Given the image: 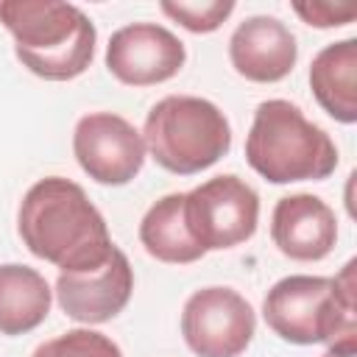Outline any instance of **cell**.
Returning a JSON list of instances; mask_svg holds the SVG:
<instances>
[{
  "instance_id": "19",
  "label": "cell",
  "mask_w": 357,
  "mask_h": 357,
  "mask_svg": "<svg viewBox=\"0 0 357 357\" xmlns=\"http://www.w3.org/2000/svg\"><path fill=\"white\" fill-rule=\"evenodd\" d=\"M321 357H357V332H349V335L332 340Z\"/></svg>"
},
{
  "instance_id": "3",
  "label": "cell",
  "mask_w": 357,
  "mask_h": 357,
  "mask_svg": "<svg viewBox=\"0 0 357 357\" xmlns=\"http://www.w3.org/2000/svg\"><path fill=\"white\" fill-rule=\"evenodd\" d=\"M245 162L271 184L321 181L337 167L332 137L282 98L262 100L245 137Z\"/></svg>"
},
{
  "instance_id": "5",
  "label": "cell",
  "mask_w": 357,
  "mask_h": 357,
  "mask_svg": "<svg viewBox=\"0 0 357 357\" xmlns=\"http://www.w3.org/2000/svg\"><path fill=\"white\" fill-rule=\"evenodd\" d=\"M142 142L167 173L195 176L229 153L231 126L206 98L167 95L151 106L142 126Z\"/></svg>"
},
{
  "instance_id": "1",
  "label": "cell",
  "mask_w": 357,
  "mask_h": 357,
  "mask_svg": "<svg viewBox=\"0 0 357 357\" xmlns=\"http://www.w3.org/2000/svg\"><path fill=\"white\" fill-rule=\"evenodd\" d=\"M17 231L25 248L56 265L59 273L98 268L117 248L100 209L81 184L64 176H45L22 195Z\"/></svg>"
},
{
  "instance_id": "9",
  "label": "cell",
  "mask_w": 357,
  "mask_h": 357,
  "mask_svg": "<svg viewBox=\"0 0 357 357\" xmlns=\"http://www.w3.org/2000/svg\"><path fill=\"white\" fill-rule=\"evenodd\" d=\"M184 61V42L156 22L123 25L106 45V67L126 86H153L170 81Z\"/></svg>"
},
{
  "instance_id": "4",
  "label": "cell",
  "mask_w": 357,
  "mask_h": 357,
  "mask_svg": "<svg viewBox=\"0 0 357 357\" xmlns=\"http://www.w3.org/2000/svg\"><path fill=\"white\" fill-rule=\"evenodd\" d=\"M354 259L337 276L293 273L279 279L262 301L265 324L287 343H332L357 332L354 321Z\"/></svg>"
},
{
  "instance_id": "13",
  "label": "cell",
  "mask_w": 357,
  "mask_h": 357,
  "mask_svg": "<svg viewBox=\"0 0 357 357\" xmlns=\"http://www.w3.org/2000/svg\"><path fill=\"white\" fill-rule=\"evenodd\" d=\"M310 86L318 106L337 123L357 120V39H340L315 53Z\"/></svg>"
},
{
  "instance_id": "8",
  "label": "cell",
  "mask_w": 357,
  "mask_h": 357,
  "mask_svg": "<svg viewBox=\"0 0 357 357\" xmlns=\"http://www.w3.org/2000/svg\"><path fill=\"white\" fill-rule=\"evenodd\" d=\"M73 153L81 170L109 187L128 184L145 165L142 134L114 112H89L75 123Z\"/></svg>"
},
{
  "instance_id": "18",
  "label": "cell",
  "mask_w": 357,
  "mask_h": 357,
  "mask_svg": "<svg viewBox=\"0 0 357 357\" xmlns=\"http://www.w3.org/2000/svg\"><path fill=\"white\" fill-rule=\"evenodd\" d=\"M293 11L312 28H337L357 17L354 6H335V3H293Z\"/></svg>"
},
{
  "instance_id": "17",
  "label": "cell",
  "mask_w": 357,
  "mask_h": 357,
  "mask_svg": "<svg viewBox=\"0 0 357 357\" xmlns=\"http://www.w3.org/2000/svg\"><path fill=\"white\" fill-rule=\"evenodd\" d=\"M162 11L192 33H212L229 20V14L234 11V3L231 0H204V3H187V0L167 3L165 0Z\"/></svg>"
},
{
  "instance_id": "6",
  "label": "cell",
  "mask_w": 357,
  "mask_h": 357,
  "mask_svg": "<svg viewBox=\"0 0 357 357\" xmlns=\"http://www.w3.org/2000/svg\"><path fill=\"white\" fill-rule=\"evenodd\" d=\"M184 220L204 251L234 248L257 231L259 195L234 173L215 176L184 192Z\"/></svg>"
},
{
  "instance_id": "12",
  "label": "cell",
  "mask_w": 357,
  "mask_h": 357,
  "mask_svg": "<svg viewBox=\"0 0 357 357\" xmlns=\"http://www.w3.org/2000/svg\"><path fill=\"white\" fill-rule=\"evenodd\" d=\"M273 245L296 262H318L337 243V218L326 201L310 192L284 195L271 215Z\"/></svg>"
},
{
  "instance_id": "7",
  "label": "cell",
  "mask_w": 357,
  "mask_h": 357,
  "mask_svg": "<svg viewBox=\"0 0 357 357\" xmlns=\"http://www.w3.org/2000/svg\"><path fill=\"white\" fill-rule=\"evenodd\" d=\"M254 332V307L231 287H201L184 301L181 335L198 357H240Z\"/></svg>"
},
{
  "instance_id": "14",
  "label": "cell",
  "mask_w": 357,
  "mask_h": 357,
  "mask_svg": "<svg viewBox=\"0 0 357 357\" xmlns=\"http://www.w3.org/2000/svg\"><path fill=\"white\" fill-rule=\"evenodd\" d=\"M53 304L47 279L20 262L0 265V335L17 337L36 329Z\"/></svg>"
},
{
  "instance_id": "15",
  "label": "cell",
  "mask_w": 357,
  "mask_h": 357,
  "mask_svg": "<svg viewBox=\"0 0 357 357\" xmlns=\"http://www.w3.org/2000/svg\"><path fill=\"white\" fill-rule=\"evenodd\" d=\"M139 243L153 259L167 265H190L206 254L187 229L184 192H170L145 212L139 223Z\"/></svg>"
},
{
  "instance_id": "11",
  "label": "cell",
  "mask_w": 357,
  "mask_h": 357,
  "mask_svg": "<svg viewBox=\"0 0 357 357\" xmlns=\"http://www.w3.org/2000/svg\"><path fill=\"white\" fill-rule=\"evenodd\" d=\"M229 59L237 75L254 84H276L287 78L298 59L293 31L268 14L243 20L229 39Z\"/></svg>"
},
{
  "instance_id": "10",
  "label": "cell",
  "mask_w": 357,
  "mask_h": 357,
  "mask_svg": "<svg viewBox=\"0 0 357 357\" xmlns=\"http://www.w3.org/2000/svg\"><path fill=\"white\" fill-rule=\"evenodd\" d=\"M134 290V271L128 257L114 248L112 257L86 271L59 273L56 298L59 307L81 324H106L128 304Z\"/></svg>"
},
{
  "instance_id": "2",
  "label": "cell",
  "mask_w": 357,
  "mask_h": 357,
  "mask_svg": "<svg viewBox=\"0 0 357 357\" xmlns=\"http://www.w3.org/2000/svg\"><path fill=\"white\" fill-rule=\"evenodd\" d=\"M0 22L22 67L45 81H73L95 59L98 31L73 3L0 0Z\"/></svg>"
},
{
  "instance_id": "16",
  "label": "cell",
  "mask_w": 357,
  "mask_h": 357,
  "mask_svg": "<svg viewBox=\"0 0 357 357\" xmlns=\"http://www.w3.org/2000/svg\"><path fill=\"white\" fill-rule=\"evenodd\" d=\"M31 357H123L120 346L95 329H70L33 349Z\"/></svg>"
}]
</instances>
